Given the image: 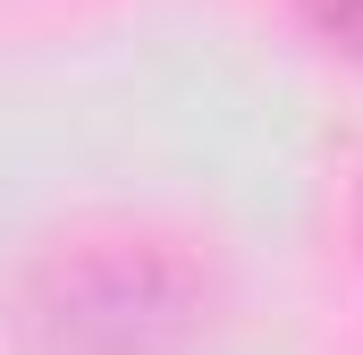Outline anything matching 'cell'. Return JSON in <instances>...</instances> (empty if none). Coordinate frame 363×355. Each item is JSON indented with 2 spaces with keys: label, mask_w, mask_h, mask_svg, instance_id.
Instances as JSON below:
<instances>
[{
  "label": "cell",
  "mask_w": 363,
  "mask_h": 355,
  "mask_svg": "<svg viewBox=\"0 0 363 355\" xmlns=\"http://www.w3.org/2000/svg\"><path fill=\"white\" fill-rule=\"evenodd\" d=\"M355 237H363V195H355Z\"/></svg>",
  "instance_id": "cell-3"
},
{
  "label": "cell",
  "mask_w": 363,
  "mask_h": 355,
  "mask_svg": "<svg viewBox=\"0 0 363 355\" xmlns=\"http://www.w3.org/2000/svg\"><path fill=\"white\" fill-rule=\"evenodd\" d=\"M194 313H203L194 271L152 237H118L51 271L34 322L51 355H178L194 339Z\"/></svg>",
  "instance_id": "cell-1"
},
{
  "label": "cell",
  "mask_w": 363,
  "mask_h": 355,
  "mask_svg": "<svg viewBox=\"0 0 363 355\" xmlns=\"http://www.w3.org/2000/svg\"><path fill=\"white\" fill-rule=\"evenodd\" d=\"M304 17L321 26V43H330V51L363 60V0H304Z\"/></svg>",
  "instance_id": "cell-2"
}]
</instances>
